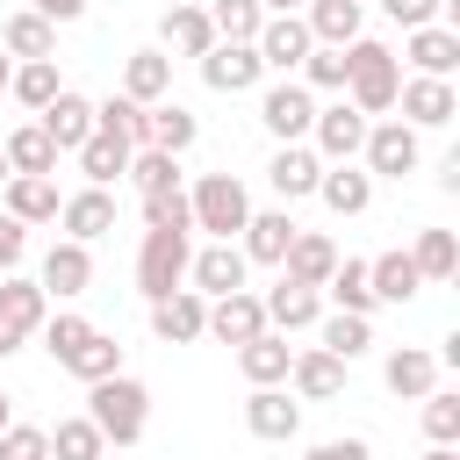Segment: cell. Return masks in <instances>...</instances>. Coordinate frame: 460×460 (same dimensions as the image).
Here are the masks:
<instances>
[{
    "label": "cell",
    "mask_w": 460,
    "mask_h": 460,
    "mask_svg": "<svg viewBox=\"0 0 460 460\" xmlns=\"http://www.w3.org/2000/svg\"><path fill=\"white\" fill-rule=\"evenodd\" d=\"M395 86H402V58L374 36H352L345 43V101L359 115H388L395 108Z\"/></svg>",
    "instance_id": "1"
},
{
    "label": "cell",
    "mask_w": 460,
    "mask_h": 460,
    "mask_svg": "<svg viewBox=\"0 0 460 460\" xmlns=\"http://www.w3.org/2000/svg\"><path fill=\"white\" fill-rule=\"evenodd\" d=\"M86 417L101 424L108 446H137L144 424H151V388L137 374H108V381H86Z\"/></svg>",
    "instance_id": "2"
},
{
    "label": "cell",
    "mask_w": 460,
    "mask_h": 460,
    "mask_svg": "<svg viewBox=\"0 0 460 460\" xmlns=\"http://www.w3.org/2000/svg\"><path fill=\"white\" fill-rule=\"evenodd\" d=\"M187 208H194V230H208V237H237L244 216H252V194H244L237 172H201V180L187 187Z\"/></svg>",
    "instance_id": "3"
},
{
    "label": "cell",
    "mask_w": 460,
    "mask_h": 460,
    "mask_svg": "<svg viewBox=\"0 0 460 460\" xmlns=\"http://www.w3.org/2000/svg\"><path fill=\"white\" fill-rule=\"evenodd\" d=\"M187 237H194V230H144V252H137V288H144V302L187 288V259H194Z\"/></svg>",
    "instance_id": "4"
},
{
    "label": "cell",
    "mask_w": 460,
    "mask_h": 460,
    "mask_svg": "<svg viewBox=\"0 0 460 460\" xmlns=\"http://www.w3.org/2000/svg\"><path fill=\"white\" fill-rule=\"evenodd\" d=\"M359 158H367V172H374V180H402V172H417V158H424V129H410L402 115H388V122H367V144H359Z\"/></svg>",
    "instance_id": "5"
},
{
    "label": "cell",
    "mask_w": 460,
    "mask_h": 460,
    "mask_svg": "<svg viewBox=\"0 0 460 460\" xmlns=\"http://www.w3.org/2000/svg\"><path fill=\"white\" fill-rule=\"evenodd\" d=\"M259 122H266V137H273V144H309L316 93H309L302 79H273V86L259 93Z\"/></svg>",
    "instance_id": "6"
},
{
    "label": "cell",
    "mask_w": 460,
    "mask_h": 460,
    "mask_svg": "<svg viewBox=\"0 0 460 460\" xmlns=\"http://www.w3.org/2000/svg\"><path fill=\"white\" fill-rule=\"evenodd\" d=\"M43 316H50V295L36 288V280H0V359L7 352H22L36 331H43Z\"/></svg>",
    "instance_id": "7"
},
{
    "label": "cell",
    "mask_w": 460,
    "mask_h": 460,
    "mask_svg": "<svg viewBox=\"0 0 460 460\" xmlns=\"http://www.w3.org/2000/svg\"><path fill=\"white\" fill-rule=\"evenodd\" d=\"M367 122H374V115H359V108L338 93L331 108H316V122H309V151H316L323 165H338V158H359V144H367Z\"/></svg>",
    "instance_id": "8"
},
{
    "label": "cell",
    "mask_w": 460,
    "mask_h": 460,
    "mask_svg": "<svg viewBox=\"0 0 460 460\" xmlns=\"http://www.w3.org/2000/svg\"><path fill=\"white\" fill-rule=\"evenodd\" d=\"M395 108H402V122L410 129H446L453 115H460V93H453V79H402L395 86Z\"/></svg>",
    "instance_id": "9"
},
{
    "label": "cell",
    "mask_w": 460,
    "mask_h": 460,
    "mask_svg": "<svg viewBox=\"0 0 460 460\" xmlns=\"http://www.w3.org/2000/svg\"><path fill=\"white\" fill-rule=\"evenodd\" d=\"M266 331V302L252 295V288H230V295H208V323H201V338H223V345H244V338H259Z\"/></svg>",
    "instance_id": "10"
},
{
    "label": "cell",
    "mask_w": 460,
    "mask_h": 460,
    "mask_svg": "<svg viewBox=\"0 0 460 460\" xmlns=\"http://www.w3.org/2000/svg\"><path fill=\"white\" fill-rule=\"evenodd\" d=\"M244 431L266 438V446H288V438L302 431V402H295L280 381H273V388H252V395H244Z\"/></svg>",
    "instance_id": "11"
},
{
    "label": "cell",
    "mask_w": 460,
    "mask_h": 460,
    "mask_svg": "<svg viewBox=\"0 0 460 460\" xmlns=\"http://www.w3.org/2000/svg\"><path fill=\"white\" fill-rule=\"evenodd\" d=\"M252 50H259V65L266 72H302V58H309V29H302V14H266L259 22V36H252Z\"/></svg>",
    "instance_id": "12"
},
{
    "label": "cell",
    "mask_w": 460,
    "mask_h": 460,
    "mask_svg": "<svg viewBox=\"0 0 460 460\" xmlns=\"http://www.w3.org/2000/svg\"><path fill=\"white\" fill-rule=\"evenodd\" d=\"M201 79H208V93H252L266 79V65H259L252 43H208L201 50Z\"/></svg>",
    "instance_id": "13"
},
{
    "label": "cell",
    "mask_w": 460,
    "mask_h": 460,
    "mask_svg": "<svg viewBox=\"0 0 460 460\" xmlns=\"http://www.w3.org/2000/svg\"><path fill=\"white\" fill-rule=\"evenodd\" d=\"M295 230H302V223H295L288 208H252V216H244V230H237V237H244V244H237V252H244V266H280V259H288V244H295Z\"/></svg>",
    "instance_id": "14"
},
{
    "label": "cell",
    "mask_w": 460,
    "mask_h": 460,
    "mask_svg": "<svg viewBox=\"0 0 460 460\" xmlns=\"http://www.w3.org/2000/svg\"><path fill=\"white\" fill-rule=\"evenodd\" d=\"M36 288H43V295H58V302L86 295V288H93V252H86L79 237H58V244L43 252V273H36Z\"/></svg>",
    "instance_id": "15"
},
{
    "label": "cell",
    "mask_w": 460,
    "mask_h": 460,
    "mask_svg": "<svg viewBox=\"0 0 460 460\" xmlns=\"http://www.w3.org/2000/svg\"><path fill=\"white\" fill-rule=\"evenodd\" d=\"M402 58H410L424 79H453V65H460V29H453V22L402 29Z\"/></svg>",
    "instance_id": "16"
},
{
    "label": "cell",
    "mask_w": 460,
    "mask_h": 460,
    "mask_svg": "<svg viewBox=\"0 0 460 460\" xmlns=\"http://www.w3.org/2000/svg\"><path fill=\"white\" fill-rule=\"evenodd\" d=\"M316 201H323L331 216H367V208H374V172H367V165H352V158H338V165H323Z\"/></svg>",
    "instance_id": "17"
},
{
    "label": "cell",
    "mask_w": 460,
    "mask_h": 460,
    "mask_svg": "<svg viewBox=\"0 0 460 460\" xmlns=\"http://www.w3.org/2000/svg\"><path fill=\"white\" fill-rule=\"evenodd\" d=\"M187 288H194V295H230V288H244V252H237L230 237L201 244V252L187 259Z\"/></svg>",
    "instance_id": "18"
},
{
    "label": "cell",
    "mask_w": 460,
    "mask_h": 460,
    "mask_svg": "<svg viewBox=\"0 0 460 460\" xmlns=\"http://www.w3.org/2000/svg\"><path fill=\"white\" fill-rule=\"evenodd\" d=\"M259 302H266V331H309V323L323 316V288H302V280H288V273H280Z\"/></svg>",
    "instance_id": "19"
},
{
    "label": "cell",
    "mask_w": 460,
    "mask_h": 460,
    "mask_svg": "<svg viewBox=\"0 0 460 460\" xmlns=\"http://www.w3.org/2000/svg\"><path fill=\"white\" fill-rule=\"evenodd\" d=\"M201 323H208V295H194V288H172V295L151 302V331H158L165 345H194Z\"/></svg>",
    "instance_id": "20"
},
{
    "label": "cell",
    "mask_w": 460,
    "mask_h": 460,
    "mask_svg": "<svg viewBox=\"0 0 460 460\" xmlns=\"http://www.w3.org/2000/svg\"><path fill=\"white\" fill-rule=\"evenodd\" d=\"M36 122H43V137H50L58 151H79V144L93 137V101H86V93H72V86H58V101H50V108H36Z\"/></svg>",
    "instance_id": "21"
},
{
    "label": "cell",
    "mask_w": 460,
    "mask_h": 460,
    "mask_svg": "<svg viewBox=\"0 0 460 460\" xmlns=\"http://www.w3.org/2000/svg\"><path fill=\"white\" fill-rule=\"evenodd\" d=\"M0 201H7V216L14 223H58V180L50 172H14V180H0Z\"/></svg>",
    "instance_id": "22"
},
{
    "label": "cell",
    "mask_w": 460,
    "mask_h": 460,
    "mask_svg": "<svg viewBox=\"0 0 460 460\" xmlns=\"http://www.w3.org/2000/svg\"><path fill=\"white\" fill-rule=\"evenodd\" d=\"M58 223H65V237L93 244V237H108V230H115V194H108V187H79V194H65V201H58Z\"/></svg>",
    "instance_id": "23"
},
{
    "label": "cell",
    "mask_w": 460,
    "mask_h": 460,
    "mask_svg": "<svg viewBox=\"0 0 460 460\" xmlns=\"http://www.w3.org/2000/svg\"><path fill=\"white\" fill-rule=\"evenodd\" d=\"M288 388H295L302 402H331V395L345 388V359H338V352H323V345H309V352H295V359H288Z\"/></svg>",
    "instance_id": "24"
},
{
    "label": "cell",
    "mask_w": 460,
    "mask_h": 460,
    "mask_svg": "<svg viewBox=\"0 0 460 460\" xmlns=\"http://www.w3.org/2000/svg\"><path fill=\"white\" fill-rule=\"evenodd\" d=\"M381 381H388V395L417 402V395L438 388V352H424V345H395V352L381 359Z\"/></svg>",
    "instance_id": "25"
},
{
    "label": "cell",
    "mask_w": 460,
    "mask_h": 460,
    "mask_svg": "<svg viewBox=\"0 0 460 460\" xmlns=\"http://www.w3.org/2000/svg\"><path fill=\"white\" fill-rule=\"evenodd\" d=\"M122 93L137 101V108H151V101H165L172 93V50H129L122 58Z\"/></svg>",
    "instance_id": "26"
},
{
    "label": "cell",
    "mask_w": 460,
    "mask_h": 460,
    "mask_svg": "<svg viewBox=\"0 0 460 460\" xmlns=\"http://www.w3.org/2000/svg\"><path fill=\"white\" fill-rule=\"evenodd\" d=\"M266 180H273V194H280V201H302V194H316L323 158H316L309 144H280V151L266 158Z\"/></svg>",
    "instance_id": "27"
},
{
    "label": "cell",
    "mask_w": 460,
    "mask_h": 460,
    "mask_svg": "<svg viewBox=\"0 0 460 460\" xmlns=\"http://www.w3.org/2000/svg\"><path fill=\"white\" fill-rule=\"evenodd\" d=\"M288 359H295L288 331H259V338H244V345H237V374H244L252 388H273V381H288Z\"/></svg>",
    "instance_id": "28"
},
{
    "label": "cell",
    "mask_w": 460,
    "mask_h": 460,
    "mask_svg": "<svg viewBox=\"0 0 460 460\" xmlns=\"http://www.w3.org/2000/svg\"><path fill=\"white\" fill-rule=\"evenodd\" d=\"M359 22H367V0H309L302 7V29H309V43H352L359 36Z\"/></svg>",
    "instance_id": "29"
},
{
    "label": "cell",
    "mask_w": 460,
    "mask_h": 460,
    "mask_svg": "<svg viewBox=\"0 0 460 460\" xmlns=\"http://www.w3.org/2000/svg\"><path fill=\"white\" fill-rule=\"evenodd\" d=\"M331 266H338V244H331L323 230H295V244H288L280 273H288V280H302V288H323V280H331Z\"/></svg>",
    "instance_id": "30"
},
{
    "label": "cell",
    "mask_w": 460,
    "mask_h": 460,
    "mask_svg": "<svg viewBox=\"0 0 460 460\" xmlns=\"http://www.w3.org/2000/svg\"><path fill=\"white\" fill-rule=\"evenodd\" d=\"M0 50H7V58H58V22L14 7V14L0 22Z\"/></svg>",
    "instance_id": "31"
},
{
    "label": "cell",
    "mask_w": 460,
    "mask_h": 460,
    "mask_svg": "<svg viewBox=\"0 0 460 460\" xmlns=\"http://www.w3.org/2000/svg\"><path fill=\"white\" fill-rule=\"evenodd\" d=\"M0 151H7V180H14V172H58V158H65V151L43 137V122L7 129V137H0Z\"/></svg>",
    "instance_id": "32"
},
{
    "label": "cell",
    "mask_w": 460,
    "mask_h": 460,
    "mask_svg": "<svg viewBox=\"0 0 460 460\" xmlns=\"http://www.w3.org/2000/svg\"><path fill=\"white\" fill-rule=\"evenodd\" d=\"M367 288H374V302H410V295L424 288V273H417V259L395 244V252L367 259Z\"/></svg>",
    "instance_id": "33"
},
{
    "label": "cell",
    "mask_w": 460,
    "mask_h": 460,
    "mask_svg": "<svg viewBox=\"0 0 460 460\" xmlns=\"http://www.w3.org/2000/svg\"><path fill=\"white\" fill-rule=\"evenodd\" d=\"M208 43H216V29H208V7H165V22H158V50L201 58Z\"/></svg>",
    "instance_id": "34"
},
{
    "label": "cell",
    "mask_w": 460,
    "mask_h": 460,
    "mask_svg": "<svg viewBox=\"0 0 460 460\" xmlns=\"http://www.w3.org/2000/svg\"><path fill=\"white\" fill-rule=\"evenodd\" d=\"M194 137H201V122H194L180 101H151V108H144V144H158V151H194Z\"/></svg>",
    "instance_id": "35"
},
{
    "label": "cell",
    "mask_w": 460,
    "mask_h": 460,
    "mask_svg": "<svg viewBox=\"0 0 460 460\" xmlns=\"http://www.w3.org/2000/svg\"><path fill=\"white\" fill-rule=\"evenodd\" d=\"M129 137H108V129H93L86 144H79V172H86V187H108V180H122L129 172Z\"/></svg>",
    "instance_id": "36"
},
{
    "label": "cell",
    "mask_w": 460,
    "mask_h": 460,
    "mask_svg": "<svg viewBox=\"0 0 460 460\" xmlns=\"http://www.w3.org/2000/svg\"><path fill=\"white\" fill-rule=\"evenodd\" d=\"M58 86H65V79H58V58H22V65L7 72V93H14L29 115H36V108H50V101H58Z\"/></svg>",
    "instance_id": "37"
},
{
    "label": "cell",
    "mask_w": 460,
    "mask_h": 460,
    "mask_svg": "<svg viewBox=\"0 0 460 460\" xmlns=\"http://www.w3.org/2000/svg\"><path fill=\"white\" fill-rule=\"evenodd\" d=\"M122 180H137V194H172V187H180V151L137 144V151H129V172H122Z\"/></svg>",
    "instance_id": "38"
},
{
    "label": "cell",
    "mask_w": 460,
    "mask_h": 460,
    "mask_svg": "<svg viewBox=\"0 0 460 460\" xmlns=\"http://www.w3.org/2000/svg\"><path fill=\"white\" fill-rule=\"evenodd\" d=\"M323 323V352H338L345 367L374 345V316H352V309H331V316H316Z\"/></svg>",
    "instance_id": "39"
},
{
    "label": "cell",
    "mask_w": 460,
    "mask_h": 460,
    "mask_svg": "<svg viewBox=\"0 0 460 460\" xmlns=\"http://www.w3.org/2000/svg\"><path fill=\"white\" fill-rule=\"evenodd\" d=\"M323 295H331L338 309H352V316H374V288H367V259H338V266H331V280H323Z\"/></svg>",
    "instance_id": "40"
},
{
    "label": "cell",
    "mask_w": 460,
    "mask_h": 460,
    "mask_svg": "<svg viewBox=\"0 0 460 460\" xmlns=\"http://www.w3.org/2000/svg\"><path fill=\"white\" fill-rule=\"evenodd\" d=\"M101 453H108V438H101L93 417H58V431H50V460H101Z\"/></svg>",
    "instance_id": "41"
},
{
    "label": "cell",
    "mask_w": 460,
    "mask_h": 460,
    "mask_svg": "<svg viewBox=\"0 0 460 460\" xmlns=\"http://www.w3.org/2000/svg\"><path fill=\"white\" fill-rule=\"evenodd\" d=\"M259 22H266L259 0H208V29H216V43H252Z\"/></svg>",
    "instance_id": "42"
},
{
    "label": "cell",
    "mask_w": 460,
    "mask_h": 460,
    "mask_svg": "<svg viewBox=\"0 0 460 460\" xmlns=\"http://www.w3.org/2000/svg\"><path fill=\"white\" fill-rule=\"evenodd\" d=\"M410 259H417L424 280H453V273H460V244H453V230H417Z\"/></svg>",
    "instance_id": "43"
},
{
    "label": "cell",
    "mask_w": 460,
    "mask_h": 460,
    "mask_svg": "<svg viewBox=\"0 0 460 460\" xmlns=\"http://www.w3.org/2000/svg\"><path fill=\"white\" fill-rule=\"evenodd\" d=\"M65 374H72V381H108V374H122V345H115L108 331H93V338L65 359Z\"/></svg>",
    "instance_id": "44"
},
{
    "label": "cell",
    "mask_w": 460,
    "mask_h": 460,
    "mask_svg": "<svg viewBox=\"0 0 460 460\" xmlns=\"http://www.w3.org/2000/svg\"><path fill=\"white\" fill-rule=\"evenodd\" d=\"M302 86H309V93H345V50H338V43H309Z\"/></svg>",
    "instance_id": "45"
},
{
    "label": "cell",
    "mask_w": 460,
    "mask_h": 460,
    "mask_svg": "<svg viewBox=\"0 0 460 460\" xmlns=\"http://www.w3.org/2000/svg\"><path fill=\"white\" fill-rule=\"evenodd\" d=\"M86 338H93V323H86L79 309H58V316H43V352H50L58 367H65V359H72Z\"/></svg>",
    "instance_id": "46"
},
{
    "label": "cell",
    "mask_w": 460,
    "mask_h": 460,
    "mask_svg": "<svg viewBox=\"0 0 460 460\" xmlns=\"http://www.w3.org/2000/svg\"><path fill=\"white\" fill-rule=\"evenodd\" d=\"M424 402V438L431 446H460V395L453 388H431V395H417Z\"/></svg>",
    "instance_id": "47"
},
{
    "label": "cell",
    "mask_w": 460,
    "mask_h": 460,
    "mask_svg": "<svg viewBox=\"0 0 460 460\" xmlns=\"http://www.w3.org/2000/svg\"><path fill=\"white\" fill-rule=\"evenodd\" d=\"M93 129H108V137H129V144H144V108H137L129 93H108V101H93Z\"/></svg>",
    "instance_id": "48"
},
{
    "label": "cell",
    "mask_w": 460,
    "mask_h": 460,
    "mask_svg": "<svg viewBox=\"0 0 460 460\" xmlns=\"http://www.w3.org/2000/svg\"><path fill=\"white\" fill-rule=\"evenodd\" d=\"M144 230H194L187 187H172V194H144Z\"/></svg>",
    "instance_id": "49"
},
{
    "label": "cell",
    "mask_w": 460,
    "mask_h": 460,
    "mask_svg": "<svg viewBox=\"0 0 460 460\" xmlns=\"http://www.w3.org/2000/svg\"><path fill=\"white\" fill-rule=\"evenodd\" d=\"M0 460H50V431L43 424H7L0 431Z\"/></svg>",
    "instance_id": "50"
},
{
    "label": "cell",
    "mask_w": 460,
    "mask_h": 460,
    "mask_svg": "<svg viewBox=\"0 0 460 460\" xmlns=\"http://www.w3.org/2000/svg\"><path fill=\"white\" fill-rule=\"evenodd\" d=\"M29 259V223H14V216H0V273H14Z\"/></svg>",
    "instance_id": "51"
},
{
    "label": "cell",
    "mask_w": 460,
    "mask_h": 460,
    "mask_svg": "<svg viewBox=\"0 0 460 460\" xmlns=\"http://www.w3.org/2000/svg\"><path fill=\"white\" fill-rule=\"evenodd\" d=\"M438 7H446V0H381V14H388V22H402V29L438 22Z\"/></svg>",
    "instance_id": "52"
},
{
    "label": "cell",
    "mask_w": 460,
    "mask_h": 460,
    "mask_svg": "<svg viewBox=\"0 0 460 460\" xmlns=\"http://www.w3.org/2000/svg\"><path fill=\"white\" fill-rule=\"evenodd\" d=\"M309 460H374V446L367 438H323V446H309Z\"/></svg>",
    "instance_id": "53"
},
{
    "label": "cell",
    "mask_w": 460,
    "mask_h": 460,
    "mask_svg": "<svg viewBox=\"0 0 460 460\" xmlns=\"http://www.w3.org/2000/svg\"><path fill=\"white\" fill-rule=\"evenodd\" d=\"M29 14H43V22H79L86 0H29Z\"/></svg>",
    "instance_id": "54"
},
{
    "label": "cell",
    "mask_w": 460,
    "mask_h": 460,
    "mask_svg": "<svg viewBox=\"0 0 460 460\" xmlns=\"http://www.w3.org/2000/svg\"><path fill=\"white\" fill-rule=\"evenodd\" d=\"M259 7H266V14H302L309 0H259Z\"/></svg>",
    "instance_id": "55"
},
{
    "label": "cell",
    "mask_w": 460,
    "mask_h": 460,
    "mask_svg": "<svg viewBox=\"0 0 460 460\" xmlns=\"http://www.w3.org/2000/svg\"><path fill=\"white\" fill-rule=\"evenodd\" d=\"M424 460H460V446H431V453H424Z\"/></svg>",
    "instance_id": "56"
},
{
    "label": "cell",
    "mask_w": 460,
    "mask_h": 460,
    "mask_svg": "<svg viewBox=\"0 0 460 460\" xmlns=\"http://www.w3.org/2000/svg\"><path fill=\"white\" fill-rule=\"evenodd\" d=\"M7 424H14V402H7V388H0V431H7Z\"/></svg>",
    "instance_id": "57"
},
{
    "label": "cell",
    "mask_w": 460,
    "mask_h": 460,
    "mask_svg": "<svg viewBox=\"0 0 460 460\" xmlns=\"http://www.w3.org/2000/svg\"><path fill=\"white\" fill-rule=\"evenodd\" d=\"M7 72H14V65H7V58H0V93H7Z\"/></svg>",
    "instance_id": "58"
},
{
    "label": "cell",
    "mask_w": 460,
    "mask_h": 460,
    "mask_svg": "<svg viewBox=\"0 0 460 460\" xmlns=\"http://www.w3.org/2000/svg\"><path fill=\"white\" fill-rule=\"evenodd\" d=\"M0 180H7V151H0Z\"/></svg>",
    "instance_id": "59"
},
{
    "label": "cell",
    "mask_w": 460,
    "mask_h": 460,
    "mask_svg": "<svg viewBox=\"0 0 460 460\" xmlns=\"http://www.w3.org/2000/svg\"><path fill=\"white\" fill-rule=\"evenodd\" d=\"M101 460H108V453H101Z\"/></svg>",
    "instance_id": "60"
}]
</instances>
